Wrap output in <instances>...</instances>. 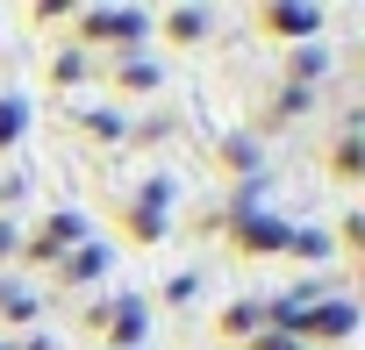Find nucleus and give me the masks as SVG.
I'll list each match as a JSON object with an SVG mask.
<instances>
[{
    "instance_id": "nucleus-5",
    "label": "nucleus",
    "mask_w": 365,
    "mask_h": 350,
    "mask_svg": "<svg viewBox=\"0 0 365 350\" xmlns=\"http://www.w3.org/2000/svg\"><path fill=\"white\" fill-rule=\"evenodd\" d=\"M251 29L279 51L294 43H322V8H301V0H265V8H251Z\"/></svg>"
},
{
    "instance_id": "nucleus-13",
    "label": "nucleus",
    "mask_w": 365,
    "mask_h": 350,
    "mask_svg": "<svg viewBox=\"0 0 365 350\" xmlns=\"http://www.w3.org/2000/svg\"><path fill=\"white\" fill-rule=\"evenodd\" d=\"M258 329H265V300H222V314H215L222 343H251Z\"/></svg>"
},
{
    "instance_id": "nucleus-15",
    "label": "nucleus",
    "mask_w": 365,
    "mask_h": 350,
    "mask_svg": "<svg viewBox=\"0 0 365 350\" xmlns=\"http://www.w3.org/2000/svg\"><path fill=\"white\" fill-rule=\"evenodd\" d=\"M29 136V93H0V157H15Z\"/></svg>"
},
{
    "instance_id": "nucleus-17",
    "label": "nucleus",
    "mask_w": 365,
    "mask_h": 350,
    "mask_svg": "<svg viewBox=\"0 0 365 350\" xmlns=\"http://www.w3.org/2000/svg\"><path fill=\"white\" fill-rule=\"evenodd\" d=\"M287 258H301V265H329L336 250H329V229H294L287 236Z\"/></svg>"
},
{
    "instance_id": "nucleus-6",
    "label": "nucleus",
    "mask_w": 365,
    "mask_h": 350,
    "mask_svg": "<svg viewBox=\"0 0 365 350\" xmlns=\"http://www.w3.org/2000/svg\"><path fill=\"white\" fill-rule=\"evenodd\" d=\"M165 229H172V215H165V186L150 179V186L122 208V236H129L136 250H158V243H165Z\"/></svg>"
},
{
    "instance_id": "nucleus-14",
    "label": "nucleus",
    "mask_w": 365,
    "mask_h": 350,
    "mask_svg": "<svg viewBox=\"0 0 365 350\" xmlns=\"http://www.w3.org/2000/svg\"><path fill=\"white\" fill-rule=\"evenodd\" d=\"M43 79H51V93H79V86H86V79H93V58H86V51H72V43H65V51H58V58H51V72H43Z\"/></svg>"
},
{
    "instance_id": "nucleus-1",
    "label": "nucleus",
    "mask_w": 365,
    "mask_h": 350,
    "mask_svg": "<svg viewBox=\"0 0 365 350\" xmlns=\"http://www.w3.org/2000/svg\"><path fill=\"white\" fill-rule=\"evenodd\" d=\"M72 51H115V58H136L150 43V8H72Z\"/></svg>"
},
{
    "instance_id": "nucleus-9",
    "label": "nucleus",
    "mask_w": 365,
    "mask_h": 350,
    "mask_svg": "<svg viewBox=\"0 0 365 350\" xmlns=\"http://www.w3.org/2000/svg\"><path fill=\"white\" fill-rule=\"evenodd\" d=\"M51 279H58V286H101V279H108V243H79V250H65Z\"/></svg>"
},
{
    "instance_id": "nucleus-12",
    "label": "nucleus",
    "mask_w": 365,
    "mask_h": 350,
    "mask_svg": "<svg viewBox=\"0 0 365 350\" xmlns=\"http://www.w3.org/2000/svg\"><path fill=\"white\" fill-rule=\"evenodd\" d=\"M108 86H115L122 100H143V93L165 86V72H158L150 58H115V65H108Z\"/></svg>"
},
{
    "instance_id": "nucleus-7",
    "label": "nucleus",
    "mask_w": 365,
    "mask_h": 350,
    "mask_svg": "<svg viewBox=\"0 0 365 350\" xmlns=\"http://www.w3.org/2000/svg\"><path fill=\"white\" fill-rule=\"evenodd\" d=\"M322 171H329L344 193H358V186H365V136H358V129H336L329 150H322Z\"/></svg>"
},
{
    "instance_id": "nucleus-20",
    "label": "nucleus",
    "mask_w": 365,
    "mask_h": 350,
    "mask_svg": "<svg viewBox=\"0 0 365 350\" xmlns=\"http://www.w3.org/2000/svg\"><path fill=\"white\" fill-rule=\"evenodd\" d=\"M244 350H301V343H294V336H287V329H258V336H251V343H244Z\"/></svg>"
},
{
    "instance_id": "nucleus-3",
    "label": "nucleus",
    "mask_w": 365,
    "mask_h": 350,
    "mask_svg": "<svg viewBox=\"0 0 365 350\" xmlns=\"http://www.w3.org/2000/svg\"><path fill=\"white\" fill-rule=\"evenodd\" d=\"M79 329H86V343H101V350H143V343H150V307H143L136 293H122V300H108V307H86Z\"/></svg>"
},
{
    "instance_id": "nucleus-18",
    "label": "nucleus",
    "mask_w": 365,
    "mask_h": 350,
    "mask_svg": "<svg viewBox=\"0 0 365 350\" xmlns=\"http://www.w3.org/2000/svg\"><path fill=\"white\" fill-rule=\"evenodd\" d=\"M0 322H36V293L15 286V279H0Z\"/></svg>"
},
{
    "instance_id": "nucleus-11",
    "label": "nucleus",
    "mask_w": 365,
    "mask_h": 350,
    "mask_svg": "<svg viewBox=\"0 0 365 350\" xmlns=\"http://www.w3.org/2000/svg\"><path fill=\"white\" fill-rule=\"evenodd\" d=\"M322 79H329V43H294V51H287V79H279V86L315 93Z\"/></svg>"
},
{
    "instance_id": "nucleus-22",
    "label": "nucleus",
    "mask_w": 365,
    "mask_h": 350,
    "mask_svg": "<svg viewBox=\"0 0 365 350\" xmlns=\"http://www.w3.org/2000/svg\"><path fill=\"white\" fill-rule=\"evenodd\" d=\"M0 350H15V343H0Z\"/></svg>"
},
{
    "instance_id": "nucleus-21",
    "label": "nucleus",
    "mask_w": 365,
    "mask_h": 350,
    "mask_svg": "<svg viewBox=\"0 0 365 350\" xmlns=\"http://www.w3.org/2000/svg\"><path fill=\"white\" fill-rule=\"evenodd\" d=\"M15 243H22V229H15L8 215H0V265H15Z\"/></svg>"
},
{
    "instance_id": "nucleus-2",
    "label": "nucleus",
    "mask_w": 365,
    "mask_h": 350,
    "mask_svg": "<svg viewBox=\"0 0 365 350\" xmlns=\"http://www.w3.org/2000/svg\"><path fill=\"white\" fill-rule=\"evenodd\" d=\"M222 236H230V250H237L244 265H272V258H287L294 222H287L279 208H251V201H237V208L222 215Z\"/></svg>"
},
{
    "instance_id": "nucleus-10",
    "label": "nucleus",
    "mask_w": 365,
    "mask_h": 350,
    "mask_svg": "<svg viewBox=\"0 0 365 350\" xmlns=\"http://www.w3.org/2000/svg\"><path fill=\"white\" fill-rule=\"evenodd\" d=\"M215 164L230 171V179H258V164H265V150H258V136H251V129H230V136L215 143Z\"/></svg>"
},
{
    "instance_id": "nucleus-19",
    "label": "nucleus",
    "mask_w": 365,
    "mask_h": 350,
    "mask_svg": "<svg viewBox=\"0 0 365 350\" xmlns=\"http://www.w3.org/2000/svg\"><path fill=\"white\" fill-rule=\"evenodd\" d=\"M165 300H172V307H194V300H201V272H172Z\"/></svg>"
},
{
    "instance_id": "nucleus-16",
    "label": "nucleus",
    "mask_w": 365,
    "mask_h": 350,
    "mask_svg": "<svg viewBox=\"0 0 365 350\" xmlns=\"http://www.w3.org/2000/svg\"><path fill=\"white\" fill-rule=\"evenodd\" d=\"M36 236H51L58 250H79V243H86V215H72V208H51Z\"/></svg>"
},
{
    "instance_id": "nucleus-8",
    "label": "nucleus",
    "mask_w": 365,
    "mask_h": 350,
    "mask_svg": "<svg viewBox=\"0 0 365 350\" xmlns=\"http://www.w3.org/2000/svg\"><path fill=\"white\" fill-rule=\"evenodd\" d=\"M208 8H165V15H150V36H165L172 51H194V43H208Z\"/></svg>"
},
{
    "instance_id": "nucleus-4",
    "label": "nucleus",
    "mask_w": 365,
    "mask_h": 350,
    "mask_svg": "<svg viewBox=\"0 0 365 350\" xmlns=\"http://www.w3.org/2000/svg\"><path fill=\"white\" fill-rule=\"evenodd\" d=\"M287 336H294L301 350L351 343V336H358V300H344V293H329V300H308V307H294V314H287Z\"/></svg>"
}]
</instances>
